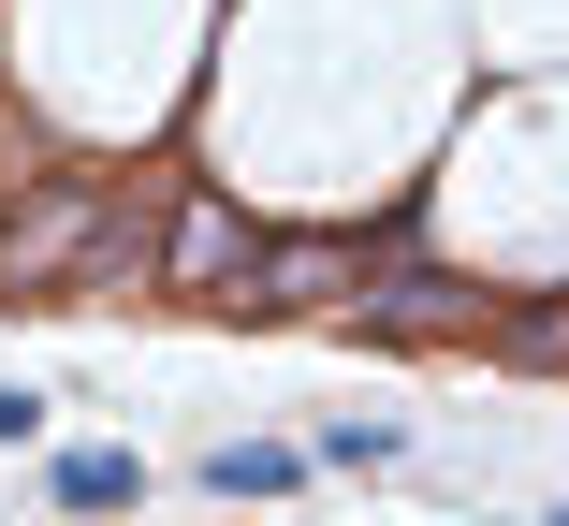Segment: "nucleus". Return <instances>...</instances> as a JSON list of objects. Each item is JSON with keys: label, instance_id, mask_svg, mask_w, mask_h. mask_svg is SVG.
<instances>
[{"label": "nucleus", "instance_id": "6e6552de", "mask_svg": "<svg viewBox=\"0 0 569 526\" xmlns=\"http://www.w3.org/2000/svg\"><path fill=\"white\" fill-rule=\"evenodd\" d=\"M321 468H409V425H321Z\"/></svg>", "mask_w": 569, "mask_h": 526}, {"label": "nucleus", "instance_id": "0eeeda50", "mask_svg": "<svg viewBox=\"0 0 569 526\" xmlns=\"http://www.w3.org/2000/svg\"><path fill=\"white\" fill-rule=\"evenodd\" d=\"M497 366H526V380L569 366V292H555V307H497Z\"/></svg>", "mask_w": 569, "mask_h": 526}, {"label": "nucleus", "instance_id": "20e7f679", "mask_svg": "<svg viewBox=\"0 0 569 526\" xmlns=\"http://www.w3.org/2000/svg\"><path fill=\"white\" fill-rule=\"evenodd\" d=\"M351 292H366V235H263V278H249L263 322H292V307H351Z\"/></svg>", "mask_w": 569, "mask_h": 526}, {"label": "nucleus", "instance_id": "f257e3e1", "mask_svg": "<svg viewBox=\"0 0 569 526\" xmlns=\"http://www.w3.org/2000/svg\"><path fill=\"white\" fill-rule=\"evenodd\" d=\"M118 278L161 292V235H147L132 190H102V176L16 190V220H0V292H118Z\"/></svg>", "mask_w": 569, "mask_h": 526}, {"label": "nucleus", "instance_id": "1a4fd4ad", "mask_svg": "<svg viewBox=\"0 0 569 526\" xmlns=\"http://www.w3.org/2000/svg\"><path fill=\"white\" fill-rule=\"evenodd\" d=\"M16 439H44V395H30V380H0V454H16Z\"/></svg>", "mask_w": 569, "mask_h": 526}, {"label": "nucleus", "instance_id": "9d476101", "mask_svg": "<svg viewBox=\"0 0 569 526\" xmlns=\"http://www.w3.org/2000/svg\"><path fill=\"white\" fill-rule=\"evenodd\" d=\"M540 526H569V497H555V512H540Z\"/></svg>", "mask_w": 569, "mask_h": 526}, {"label": "nucleus", "instance_id": "7ed1b4c3", "mask_svg": "<svg viewBox=\"0 0 569 526\" xmlns=\"http://www.w3.org/2000/svg\"><path fill=\"white\" fill-rule=\"evenodd\" d=\"M249 278H263V220H249L234 190H176V220H161V292H176V307H204V292L249 307Z\"/></svg>", "mask_w": 569, "mask_h": 526}, {"label": "nucleus", "instance_id": "39448f33", "mask_svg": "<svg viewBox=\"0 0 569 526\" xmlns=\"http://www.w3.org/2000/svg\"><path fill=\"white\" fill-rule=\"evenodd\" d=\"M292 483H307L292 439H219V454H204V497H292Z\"/></svg>", "mask_w": 569, "mask_h": 526}, {"label": "nucleus", "instance_id": "423d86ee", "mask_svg": "<svg viewBox=\"0 0 569 526\" xmlns=\"http://www.w3.org/2000/svg\"><path fill=\"white\" fill-rule=\"evenodd\" d=\"M44 497H59V512H132V497H147V468L88 439V454H59V468H44Z\"/></svg>", "mask_w": 569, "mask_h": 526}, {"label": "nucleus", "instance_id": "f03ea898", "mask_svg": "<svg viewBox=\"0 0 569 526\" xmlns=\"http://www.w3.org/2000/svg\"><path fill=\"white\" fill-rule=\"evenodd\" d=\"M351 322H380V337H497V292L452 278V264H423L409 220H380V235H366V292H351Z\"/></svg>", "mask_w": 569, "mask_h": 526}]
</instances>
